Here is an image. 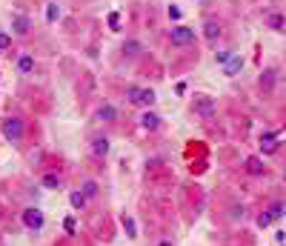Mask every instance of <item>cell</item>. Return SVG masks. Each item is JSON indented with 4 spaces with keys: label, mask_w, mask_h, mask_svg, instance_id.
<instances>
[{
    "label": "cell",
    "mask_w": 286,
    "mask_h": 246,
    "mask_svg": "<svg viewBox=\"0 0 286 246\" xmlns=\"http://www.w3.org/2000/svg\"><path fill=\"white\" fill-rule=\"evenodd\" d=\"M0 132H3V138L12 143L23 141V132H26V123L20 120V117H3L0 120Z\"/></svg>",
    "instance_id": "1"
},
{
    "label": "cell",
    "mask_w": 286,
    "mask_h": 246,
    "mask_svg": "<svg viewBox=\"0 0 286 246\" xmlns=\"http://www.w3.org/2000/svg\"><path fill=\"white\" fill-rule=\"evenodd\" d=\"M197 40V32L189 26H172L169 32V43L175 46V49H186V46H195Z\"/></svg>",
    "instance_id": "2"
},
{
    "label": "cell",
    "mask_w": 286,
    "mask_h": 246,
    "mask_svg": "<svg viewBox=\"0 0 286 246\" xmlns=\"http://www.w3.org/2000/svg\"><path fill=\"white\" fill-rule=\"evenodd\" d=\"M23 226L29 229V232H40L43 229V223H46V215H43V209H37V206H29V209H23Z\"/></svg>",
    "instance_id": "3"
},
{
    "label": "cell",
    "mask_w": 286,
    "mask_h": 246,
    "mask_svg": "<svg viewBox=\"0 0 286 246\" xmlns=\"http://www.w3.org/2000/svg\"><path fill=\"white\" fill-rule=\"evenodd\" d=\"M200 32H203V37L209 40V43H218V40H221V35H224V26H221V20L206 18L203 26H200Z\"/></svg>",
    "instance_id": "4"
},
{
    "label": "cell",
    "mask_w": 286,
    "mask_h": 246,
    "mask_svg": "<svg viewBox=\"0 0 286 246\" xmlns=\"http://www.w3.org/2000/svg\"><path fill=\"white\" fill-rule=\"evenodd\" d=\"M109 149H112V143H109V138L106 135H95V138H92L89 141V152H92V158H106L109 155Z\"/></svg>",
    "instance_id": "5"
},
{
    "label": "cell",
    "mask_w": 286,
    "mask_h": 246,
    "mask_svg": "<svg viewBox=\"0 0 286 246\" xmlns=\"http://www.w3.org/2000/svg\"><path fill=\"white\" fill-rule=\"evenodd\" d=\"M192 109H195V114H200V117H212L214 114V100L206 97V95H200V97H195Z\"/></svg>",
    "instance_id": "6"
},
{
    "label": "cell",
    "mask_w": 286,
    "mask_h": 246,
    "mask_svg": "<svg viewBox=\"0 0 286 246\" xmlns=\"http://www.w3.org/2000/svg\"><path fill=\"white\" fill-rule=\"evenodd\" d=\"M161 126H163L161 114H155V112H143L140 114V129H143V132H158Z\"/></svg>",
    "instance_id": "7"
},
{
    "label": "cell",
    "mask_w": 286,
    "mask_h": 246,
    "mask_svg": "<svg viewBox=\"0 0 286 246\" xmlns=\"http://www.w3.org/2000/svg\"><path fill=\"white\" fill-rule=\"evenodd\" d=\"M12 32H15V35H29V32H32V20L26 18V15H12Z\"/></svg>",
    "instance_id": "8"
},
{
    "label": "cell",
    "mask_w": 286,
    "mask_h": 246,
    "mask_svg": "<svg viewBox=\"0 0 286 246\" xmlns=\"http://www.w3.org/2000/svg\"><path fill=\"white\" fill-rule=\"evenodd\" d=\"M120 52H123L126 57H140V54H143V43H140V40H134V37H126L123 46H120Z\"/></svg>",
    "instance_id": "9"
},
{
    "label": "cell",
    "mask_w": 286,
    "mask_h": 246,
    "mask_svg": "<svg viewBox=\"0 0 286 246\" xmlns=\"http://www.w3.org/2000/svg\"><path fill=\"white\" fill-rule=\"evenodd\" d=\"M263 23H266L272 32H286V18H283V15H277V12H266Z\"/></svg>",
    "instance_id": "10"
},
{
    "label": "cell",
    "mask_w": 286,
    "mask_h": 246,
    "mask_svg": "<svg viewBox=\"0 0 286 246\" xmlns=\"http://www.w3.org/2000/svg\"><path fill=\"white\" fill-rule=\"evenodd\" d=\"M98 120L100 123H115L117 120V109L112 103H100L98 106Z\"/></svg>",
    "instance_id": "11"
},
{
    "label": "cell",
    "mask_w": 286,
    "mask_h": 246,
    "mask_svg": "<svg viewBox=\"0 0 286 246\" xmlns=\"http://www.w3.org/2000/svg\"><path fill=\"white\" fill-rule=\"evenodd\" d=\"M260 152H263V155H275V152H277V138L272 132L260 135Z\"/></svg>",
    "instance_id": "12"
},
{
    "label": "cell",
    "mask_w": 286,
    "mask_h": 246,
    "mask_svg": "<svg viewBox=\"0 0 286 246\" xmlns=\"http://www.w3.org/2000/svg\"><path fill=\"white\" fill-rule=\"evenodd\" d=\"M246 172H249L252 177H263V175H266V166H263V160H260V158L252 155V158H246Z\"/></svg>",
    "instance_id": "13"
},
{
    "label": "cell",
    "mask_w": 286,
    "mask_h": 246,
    "mask_svg": "<svg viewBox=\"0 0 286 246\" xmlns=\"http://www.w3.org/2000/svg\"><path fill=\"white\" fill-rule=\"evenodd\" d=\"M241 69H243V57H241V54H232V57H229V60L224 63V75H226V78L238 75Z\"/></svg>",
    "instance_id": "14"
},
{
    "label": "cell",
    "mask_w": 286,
    "mask_h": 246,
    "mask_svg": "<svg viewBox=\"0 0 286 246\" xmlns=\"http://www.w3.org/2000/svg\"><path fill=\"white\" fill-rule=\"evenodd\" d=\"M275 78H277V69H263V72H260L258 86L263 89V92H272V86H275Z\"/></svg>",
    "instance_id": "15"
},
{
    "label": "cell",
    "mask_w": 286,
    "mask_h": 246,
    "mask_svg": "<svg viewBox=\"0 0 286 246\" xmlns=\"http://www.w3.org/2000/svg\"><path fill=\"white\" fill-rule=\"evenodd\" d=\"M158 103V95H155V89H140V95H137V103L134 106H143V109H149V106Z\"/></svg>",
    "instance_id": "16"
},
{
    "label": "cell",
    "mask_w": 286,
    "mask_h": 246,
    "mask_svg": "<svg viewBox=\"0 0 286 246\" xmlns=\"http://www.w3.org/2000/svg\"><path fill=\"white\" fill-rule=\"evenodd\" d=\"M18 72L20 75H32V72H35V54H20L18 57Z\"/></svg>",
    "instance_id": "17"
},
{
    "label": "cell",
    "mask_w": 286,
    "mask_h": 246,
    "mask_svg": "<svg viewBox=\"0 0 286 246\" xmlns=\"http://www.w3.org/2000/svg\"><path fill=\"white\" fill-rule=\"evenodd\" d=\"M40 183H43L46 189H63V177L57 175V172H46V175L40 177Z\"/></svg>",
    "instance_id": "18"
},
{
    "label": "cell",
    "mask_w": 286,
    "mask_h": 246,
    "mask_svg": "<svg viewBox=\"0 0 286 246\" xmlns=\"http://www.w3.org/2000/svg\"><path fill=\"white\" fill-rule=\"evenodd\" d=\"M81 192L86 195V201H95L100 189H98V183H95V180H83V183H81Z\"/></svg>",
    "instance_id": "19"
},
{
    "label": "cell",
    "mask_w": 286,
    "mask_h": 246,
    "mask_svg": "<svg viewBox=\"0 0 286 246\" xmlns=\"http://www.w3.org/2000/svg\"><path fill=\"white\" fill-rule=\"evenodd\" d=\"M269 215H272V220H280L286 215V203H280V201H275V203H269Z\"/></svg>",
    "instance_id": "20"
},
{
    "label": "cell",
    "mask_w": 286,
    "mask_h": 246,
    "mask_svg": "<svg viewBox=\"0 0 286 246\" xmlns=\"http://www.w3.org/2000/svg\"><path fill=\"white\" fill-rule=\"evenodd\" d=\"M123 232H126V237H137V226H134V218L132 215H123Z\"/></svg>",
    "instance_id": "21"
},
{
    "label": "cell",
    "mask_w": 286,
    "mask_h": 246,
    "mask_svg": "<svg viewBox=\"0 0 286 246\" xmlns=\"http://www.w3.org/2000/svg\"><path fill=\"white\" fill-rule=\"evenodd\" d=\"M60 15H63V9L57 6V3H49V6H46V20H49V23H57Z\"/></svg>",
    "instance_id": "22"
},
{
    "label": "cell",
    "mask_w": 286,
    "mask_h": 246,
    "mask_svg": "<svg viewBox=\"0 0 286 246\" xmlns=\"http://www.w3.org/2000/svg\"><path fill=\"white\" fill-rule=\"evenodd\" d=\"M69 203L75 206V209H83V206H86V195L78 189V192H72V195H69Z\"/></svg>",
    "instance_id": "23"
},
{
    "label": "cell",
    "mask_w": 286,
    "mask_h": 246,
    "mask_svg": "<svg viewBox=\"0 0 286 246\" xmlns=\"http://www.w3.org/2000/svg\"><path fill=\"white\" fill-rule=\"evenodd\" d=\"M166 15H169V20H180V18H183V9H180L178 3H169V9H166Z\"/></svg>",
    "instance_id": "24"
},
{
    "label": "cell",
    "mask_w": 286,
    "mask_h": 246,
    "mask_svg": "<svg viewBox=\"0 0 286 246\" xmlns=\"http://www.w3.org/2000/svg\"><path fill=\"white\" fill-rule=\"evenodd\" d=\"M266 226H272V215L263 209V212L258 215V229H266Z\"/></svg>",
    "instance_id": "25"
},
{
    "label": "cell",
    "mask_w": 286,
    "mask_h": 246,
    "mask_svg": "<svg viewBox=\"0 0 286 246\" xmlns=\"http://www.w3.org/2000/svg\"><path fill=\"white\" fill-rule=\"evenodd\" d=\"M137 95H140V86H129L126 89V100H129V103H137Z\"/></svg>",
    "instance_id": "26"
},
{
    "label": "cell",
    "mask_w": 286,
    "mask_h": 246,
    "mask_svg": "<svg viewBox=\"0 0 286 246\" xmlns=\"http://www.w3.org/2000/svg\"><path fill=\"white\" fill-rule=\"evenodd\" d=\"M9 46H12V35H9V32H0V49L6 52Z\"/></svg>",
    "instance_id": "27"
},
{
    "label": "cell",
    "mask_w": 286,
    "mask_h": 246,
    "mask_svg": "<svg viewBox=\"0 0 286 246\" xmlns=\"http://www.w3.org/2000/svg\"><path fill=\"white\" fill-rule=\"evenodd\" d=\"M232 54H235V52H229V49H221V52L214 54V57H218V63H221V66H224V63L229 60V57H232Z\"/></svg>",
    "instance_id": "28"
},
{
    "label": "cell",
    "mask_w": 286,
    "mask_h": 246,
    "mask_svg": "<svg viewBox=\"0 0 286 246\" xmlns=\"http://www.w3.org/2000/svg\"><path fill=\"white\" fill-rule=\"evenodd\" d=\"M109 26H112V29L120 26V15H117V12H112V15H109Z\"/></svg>",
    "instance_id": "29"
},
{
    "label": "cell",
    "mask_w": 286,
    "mask_h": 246,
    "mask_svg": "<svg viewBox=\"0 0 286 246\" xmlns=\"http://www.w3.org/2000/svg\"><path fill=\"white\" fill-rule=\"evenodd\" d=\"M243 206H232V220H243Z\"/></svg>",
    "instance_id": "30"
},
{
    "label": "cell",
    "mask_w": 286,
    "mask_h": 246,
    "mask_svg": "<svg viewBox=\"0 0 286 246\" xmlns=\"http://www.w3.org/2000/svg\"><path fill=\"white\" fill-rule=\"evenodd\" d=\"M63 226H66V232H75V218H66V223H63Z\"/></svg>",
    "instance_id": "31"
},
{
    "label": "cell",
    "mask_w": 286,
    "mask_h": 246,
    "mask_svg": "<svg viewBox=\"0 0 286 246\" xmlns=\"http://www.w3.org/2000/svg\"><path fill=\"white\" fill-rule=\"evenodd\" d=\"M275 240H277V246H283V243H286V232H277Z\"/></svg>",
    "instance_id": "32"
},
{
    "label": "cell",
    "mask_w": 286,
    "mask_h": 246,
    "mask_svg": "<svg viewBox=\"0 0 286 246\" xmlns=\"http://www.w3.org/2000/svg\"><path fill=\"white\" fill-rule=\"evenodd\" d=\"M158 246H175V243H172V240H161Z\"/></svg>",
    "instance_id": "33"
},
{
    "label": "cell",
    "mask_w": 286,
    "mask_h": 246,
    "mask_svg": "<svg viewBox=\"0 0 286 246\" xmlns=\"http://www.w3.org/2000/svg\"><path fill=\"white\" fill-rule=\"evenodd\" d=\"M283 177H286V172H283Z\"/></svg>",
    "instance_id": "34"
}]
</instances>
